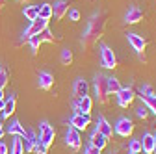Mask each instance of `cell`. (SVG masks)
<instances>
[{"mask_svg": "<svg viewBox=\"0 0 156 154\" xmlns=\"http://www.w3.org/2000/svg\"><path fill=\"white\" fill-rule=\"evenodd\" d=\"M4 2H6V0H0V6H2V4H4Z\"/></svg>", "mask_w": 156, "mask_h": 154, "instance_id": "obj_41", "label": "cell"}, {"mask_svg": "<svg viewBox=\"0 0 156 154\" xmlns=\"http://www.w3.org/2000/svg\"><path fill=\"white\" fill-rule=\"evenodd\" d=\"M69 11V4L65 2V0H58V2H54L52 6V17L56 19V21H62V19L67 15Z\"/></svg>", "mask_w": 156, "mask_h": 154, "instance_id": "obj_17", "label": "cell"}, {"mask_svg": "<svg viewBox=\"0 0 156 154\" xmlns=\"http://www.w3.org/2000/svg\"><path fill=\"white\" fill-rule=\"evenodd\" d=\"M154 154H156V132H154Z\"/></svg>", "mask_w": 156, "mask_h": 154, "instance_id": "obj_39", "label": "cell"}, {"mask_svg": "<svg viewBox=\"0 0 156 154\" xmlns=\"http://www.w3.org/2000/svg\"><path fill=\"white\" fill-rule=\"evenodd\" d=\"M23 13H24V17L28 19V21L32 23V21H35V19L39 17V6H26Z\"/></svg>", "mask_w": 156, "mask_h": 154, "instance_id": "obj_24", "label": "cell"}, {"mask_svg": "<svg viewBox=\"0 0 156 154\" xmlns=\"http://www.w3.org/2000/svg\"><path fill=\"white\" fill-rule=\"evenodd\" d=\"M69 124L80 132V130H86L91 124V117L86 115V113H74L73 117H71V121H69Z\"/></svg>", "mask_w": 156, "mask_h": 154, "instance_id": "obj_10", "label": "cell"}, {"mask_svg": "<svg viewBox=\"0 0 156 154\" xmlns=\"http://www.w3.org/2000/svg\"><path fill=\"white\" fill-rule=\"evenodd\" d=\"M21 141H23V150L28 154V152H34V149H35V145L39 143V139H37V134L34 132V130H28L24 136L21 138Z\"/></svg>", "mask_w": 156, "mask_h": 154, "instance_id": "obj_11", "label": "cell"}, {"mask_svg": "<svg viewBox=\"0 0 156 154\" xmlns=\"http://www.w3.org/2000/svg\"><path fill=\"white\" fill-rule=\"evenodd\" d=\"M91 108H93V100H91L89 95H86V97L78 99L74 102V111L76 113H86V115H89L91 113Z\"/></svg>", "mask_w": 156, "mask_h": 154, "instance_id": "obj_12", "label": "cell"}, {"mask_svg": "<svg viewBox=\"0 0 156 154\" xmlns=\"http://www.w3.org/2000/svg\"><path fill=\"white\" fill-rule=\"evenodd\" d=\"M2 99H4V91H2V89H0V100H2Z\"/></svg>", "mask_w": 156, "mask_h": 154, "instance_id": "obj_40", "label": "cell"}, {"mask_svg": "<svg viewBox=\"0 0 156 154\" xmlns=\"http://www.w3.org/2000/svg\"><path fill=\"white\" fill-rule=\"evenodd\" d=\"M93 87H95V99L99 104H106L110 100V93H108V76L99 72L93 78Z\"/></svg>", "mask_w": 156, "mask_h": 154, "instance_id": "obj_2", "label": "cell"}, {"mask_svg": "<svg viewBox=\"0 0 156 154\" xmlns=\"http://www.w3.org/2000/svg\"><path fill=\"white\" fill-rule=\"evenodd\" d=\"M126 39H128V43L132 45V48L136 50V54L140 56V60H143V61H145V48H147V41L143 39L140 33H126Z\"/></svg>", "mask_w": 156, "mask_h": 154, "instance_id": "obj_4", "label": "cell"}, {"mask_svg": "<svg viewBox=\"0 0 156 154\" xmlns=\"http://www.w3.org/2000/svg\"><path fill=\"white\" fill-rule=\"evenodd\" d=\"M39 17L50 21V19H52V4H41V6H39Z\"/></svg>", "mask_w": 156, "mask_h": 154, "instance_id": "obj_26", "label": "cell"}, {"mask_svg": "<svg viewBox=\"0 0 156 154\" xmlns=\"http://www.w3.org/2000/svg\"><path fill=\"white\" fill-rule=\"evenodd\" d=\"M9 136H19V138H23L24 134H26V130H24V126L21 124V121H11V124L8 126V130H6Z\"/></svg>", "mask_w": 156, "mask_h": 154, "instance_id": "obj_21", "label": "cell"}, {"mask_svg": "<svg viewBox=\"0 0 156 154\" xmlns=\"http://www.w3.org/2000/svg\"><path fill=\"white\" fill-rule=\"evenodd\" d=\"M9 154H24V150H23V141H21V138H19V136H13V143H11Z\"/></svg>", "mask_w": 156, "mask_h": 154, "instance_id": "obj_25", "label": "cell"}, {"mask_svg": "<svg viewBox=\"0 0 156 154\" xmlns=\"http://www.w3.org/2000/svg\"><path fill=\"white\" fill-rule=\"evenodd\" d=\"M97 130H99L102 136H106L108 139L113 136V126L106 121V117H102V115H99V117H97V126H95Z\"/></svg>", "mask_w": 156, "mask_h": 154, "instance_id": "obj_18", "label": "cell"}, {"mask_svg": "<svg viewBox=\"0 0 156 154\" xmlns=\"http://www.w3.org/2000/svg\"><path fill=\"white\" fill-rule=\"evenodd\" d=\"M128 152H141V141L140 139H130L128 143Z\"/></svg>", "mask_w": 156, "mask_h": 154, "instance_id": "obj_30", "label": "cell"}, {"mask_svg": "<svg viewBox=\"0 0 156 154\" xmlns=\"http://www.w3.org/2000/svg\"><path fill=\"white\" fill-rule=\"evenodd\" d=\"M104 30H106V13L104 11H97L91 15L89 23H87V28L86 32L82 33V39H80V45L84 47V50L91 48L97 41L104 35Z\"/></svg>", "mask_w": 156, "mask_h": 154, "instance_id": "obj_1", "label": "cell"}, {"mask_svg": "<svg viewBox=\"0 0 156 154\" xmlns=\"http://www.w3.org/2000/svg\"><path fill=\"white\" fill-rule=\"evenodd\" d=\"M89 145H93L95 149L102 150V149L108 145V138H106V136H102V134L95 128V130L91 132V136H89Z\"/></svg>", "mask_w": 156, "mask_h": 154, "instance_id": "obj_16", "label": "cell"}, {"mask_svg": "<svg viewBox=\"0 0 156 154\" xmlns=\"http://www.w3.org/2000/svg\"><path fill=\"white\" fill-rule=\"evenodd\" d=\"M4 104H6V100L2 99V100H0V111H2V110H4Z\"/></svg>", "mask_w": 156, "mask_h": 154, "instance_id": "obj_38", "label": "cell"}, {"mask_svg": "<svg viewBox=\"0 0 156 154\" xmlns=\"http://www.w3.org/2000/svg\"><path fill=\"white\" fill-rule=\"evenodd\" d=\"M136 99V93L132 87H121V91L117 93V104L121 108H128Z\"/></svg>", "mask_w": 156, "mask_h": 154, "instance_id": "obj_9", "label": "cell"}, {"mask_svg": "<svg viewBox=\"0 0 156 154\" xmlns=\"http://www.w3.org/2000/svg\"><path fill=\"white\" fill-rule=\"evenodd\" d=\"M73 93H74L76 99L86 97V95L89 93V84H87V80H84V78H76V80H74V86H73Z\"/></svg>", "mask_w": 156, "mask_h": 154, "instance_id": "obj_15", "label": "cell"}, {"mask_svg": "<svg viewBox=\"0 0 156 154\" xmlns=\"http://www.w3.org/2000/svg\"><path fill=\"white\" fill-rule=\"evenodd\" d=\"M143 106H147V110H151L154 115H156V95H152V97H143Z\"/></svg>", "mask_w": 156, "mask_h": 154, "instance_id": "obj_27", "label": "cell"}, {"mask_svg": "<svg viewBox=\"0 0 156 154\" xmlns=\"http://www.w3.org/2000/svg\"><path fill=\"white\" fill-rule=\"evenodd\" d=\"M43 41H45V39H43V33H35V35H32L30 39H28V45H30V48H32L34 54L39 50V47H41Z\"/></svg>", "mask_w": 156, "mask_h": 154, "instance_id": "obj_22", "label": "cell"}, {"mask_svg": "<svg viewBox=\"0 0 156 154\" xmlns=\"http://www.w3.org/2000/svg\"><path fill=\"white\" fill-rule=\"evenodd\" d=\"M41 33H43V39H45V41H48V43H54V41H56V39H54V33H52L48 28H45Z\"/></svg>", "mask_w": 156, "mask_h": 154, "instance_id": "obj_32", "label": "cell"}, {"mask_svg": "<svg viewBox=\"0 0 156 154\" xmlns=\"http://www.w3.org/2000/svg\"><path fill=\"white\" fill-rule=\"evenodd\" d=\"M154 95V89H152V86L151 84H143L141 87H140V97L143 99V97H152Z\"/></svg>", "mask_w": 156, "mask_h": 154, "instance_id": "obj_28", "label": "cell"}, {"mask_svg": "<svg viewBox=\"0 0 156 154\" xmlns=\"http://www.w3.org/2000/svg\"><path fill=\"white\" fill-rule=\"evenodd\" d=\"M141 19H143V11L138 6H130L126 9V15H125V23L126 24H138Z\"/></svg>", "mask_w": 156, "mask_h": 154, "instance_id": "obj_13", "label": "cell"}, {"mask_svg": "<svg viewBox=\"0 0 156 154\" xmlns=\"http://www.w3.org/2000/svg\"><path fill=\"white\" fill-rule=\"evenodd\" d=\"M45 28H48V21H47V19L37 17L35 21H32V23H30V26L24 30V33H23V39H30L32 35H35V33H41Z\"/></svg>", "mask_w": 156, "mask_h": 154, "instance_id": "obj_7", "label": "cell"}, {"mask_svg": "<svg viewBox=\"0 0 156 154\" xmlns=\"http://www.w3.org/2000/svg\"><path fill=\"white\" fill-rule=\"evenodd\" d=\"M37 86L41 87L43 91H48L54 86V76L48 71H41V72L37 74Z\"/></svg>", "mask_w": 156, "mask_h": 154, "instance_id": "obj_14", "label": "cell"}, {"mask_svg": "<svg viewBox=\"0 0 156 154\" xmlns=\"http://www.w3.org/2000/svg\"><path fill=\"white\" fill-rule=\"evenodd\" d=\"M62 63L63 65H71L73 63V52L69 48H63L62 50Z\"/></svg>", "mask_w": 156, "mask_h": 154, "instance_id": "obj_29", "label": "cell"}, {"mask_svg": "<svg viewBox=\"0 0 156 154\" xmlns=\"http://www.w3.org/2000/svg\"><path fill=\"white\" fill-rule=\"evenodd\" d=\"M69 19H71L73 23L80 21V11H78V9H71V11H69Z\"/></svg>", "mask_w": 156, "mask_h": 154, "instance_id": "obj_34", "label": "cell"}, {"mask_svg": "<svg viewBox=\"0 0 156 154\" xmlns=\"http://www.w3.org/2000/svg\"><path fill=\"white\" fill-rule=\"evenodd\" d=\"M128 154H138V152H128Z\"/></svg>", "mask_w": 156, "mask_h": 154, "instance_id": "obj_43", "label": "cell"}, {"mask_svg": "<svg viewBox=\"0 0 156 154\" xmlns=\"http://www.w3.org/2000/svg\"><path fill=\"white\" fill-rule=\"evenodd\" d=\"M65 143H67V147L73 149V150H80V147H82L80 132H78L76 128H73V126H69V128H67V134H65Z\"/></svg>", "mask_w": 156, "mask_h": 154, "instance_id": "obj_8", "label": "cell"}, {"mask_svg": "<svg viewBox=\"0 0 156 154\" xmlns=\"http://www.w3.org/2000/svg\"><path fill=\"white\" fill-rule=\"evenodd\" d=\"M84 154H101V150H99V149H95L93 145H87L86 150H84Z\"/></svg>", "mask_w": 156, "mask_h": 154, "instance_id": "obj_35", "label": "cell"}, {"mask_svg": "<svg viewBox=\"0 0 156 154\" xmlns=\"http://www.w3.org/2000/svg\"><path fill=\"white\" fill-rule=\"evenodd\" d=\"M54 138H56V130H54L47 121H43L41 124H39V136H37L39 145H41L43 149H48V147L54 143Z\"/></svg>", "mask_w": 156, "mask_h": 154, "instance_id": "obj_3", "label": "cell"}, {"mask_svg": "<svg viewBox=\"0 0 156 154\" xmlns=\"http://www.w3.org/2000/svg\"><path fill=\"white\" fill-rule=\"evenodd\" d=\"M136 113H138V117H140V119H147L149 110H147V106H140L138 110H136Z\"/></svg>", "mask_w": 156, "mask_h": 154, "instance_id": "obj_33", "label": "cell"}, {"mask_svg": "<svg viewBox=\"0 0 156 154\" xmlns=\"http://www.w3.org/2000/svg\"><path fill=\"white\" fill-rule=\"evenodd\" d=\"M15 108H17V99L15 97L6 99V104H4V110H2V119H9L15 113Z\"/></svg>", "mask_w": 156, "mask_h": 154, "instance_id": "obj_20", "label": "cell"}, {"mask_svg": "<svg viewBox=\"0 0 156 154\" xmlns=\"http://www.w3.org/2000/svg\"><path fill=\"white\" fill-rule=\"evenodd\" d=\"M112 154H115V152H112Z\"/></svg>", "mask_w": 156, "mask_h": 154, "instance_id": "obj_44", "label": "cell"}, {"mask_svg": "<svg viewBox=\"0 0 156 154\" xmlns=\"http://www.w3.org/2000/svg\"><path fill=\"white\" fill-rule=\"evenodd\" d=\"M21 2H30V0H21Z\"/></svg>", "mask_w": 156, "mask_h": 154, "instance_id": "obj_42", "label": "cell"}, {"mask_svg": "<svg viewBox=\"0 0 156 154\" xmlns=\"http://www.w3.org/2000/svg\"><path fill=\"white\" fill-rule=\"evenodd\" d=\"M113 132L117 136H121V138H130L132 132H134V123L128 117H119L117 123H115V126H113Z\"/></svg>", "mask_w": 156, "mask_h": 154, "instance_id": "obj_5", "label": "cell"}, {"mask_svg": "<svg viewBox=\"0 0 156 154\" xmlns=\"http://www.w3.org/2000/svg\"><path fill=\"white\" fill-rule=\"evenodd\" d=\"M9 152V149H8V145L4 143V141H0V154H8Z\"/></svg>", "mask_w": 156, "mask_h": 154, "instance_id": "obj_36", "label": "cell"}, {"mask_svg": "<svg viewBox=\"0 0 156 154\" xmlns=\"http://www.w3.org/2000/svg\"><path fill=\"white\" fill-rule=\"evenodd\" d=\"M121 91V84L117 78H113V76H108V93L110 95H117Z\"/></svg>", "mask_w": 156, "mask_h": 154, "instance_id": "obj_23", "label": "cell"}, {"mask_svg": "<svg viewBox=\"0 0 156 154\" xmlns=\"http://www.w3.org/2000/svg\"><path fill=\"white\" fill-rule=\"evenodd\" d=\"M4 134H6V130H4V124H2V121H0V139L4 138Z\"/></svg>", "mask_w": 156, "mask_h": 154, "instance_id": "obj_37", "label": "cell"}, {"mask_svg": "<svg viewBox=\"0 0 156 154\" xmlns=\"http://www.w3.org/2000/svg\"><path fill=\"white\" fill-rule=\"evenodd\" d=\"M101 65L104 69H115L117 67V58L108 45H101Z\"/></svg>", "mask_w": 156, "mask_h": 154, "instance_id": "obj_6", "label": "cell"}, {"mask_svg": "<svg viewBox=\"0 0 156 154\" xmlns=\"http://www.w3.org/2000/svg\"><path fill=\"white\" fill-rule=\"evenodd\" d=\"M141 141V150L145 154H154V134H143V136L140 138Z\"/></svg>", "mask_w": 156, "mask_h": 154, "instance_id": "obj_19", "label": "cell"}, {"mask_svg": "<svg viewBox=\"0 0 156 154\" xmlns=\"http://www.w3.org/2000/svg\"><path fill=\"white\" fill-rule=\"evenodd\" d=\"M8 86V72L4 67H0V89L4 91V87Z\"/></svg>", "mask_w": 156, "mask_h": 154, "instance_id": "obj_31", "label": "cell"}]
</instances>
